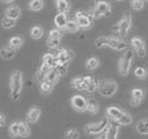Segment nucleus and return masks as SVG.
I'll use <instances>...</instances> for the list:
<instances>
[{
  "mask_svg": "<svg viewBox=\"0 0 148 139\" xmlns=\"http://www.w3.org/2000/svg\"><path fill=\"white\" fill-rule=\"evenodd\" d=\"M9 87H10V96L13 100H18L21 98V92H22L23 87V79H22V73L20 70H14L10 74L9 79Z\"/></svg>",
  "mask_w": 148,
  "mask_h": 139,
  "instance_id": "1",
  "label": "nucleus"
},
{
  "mask_svg": "<svg viewBox=\"0 0 148 139\" xmlns=\"http://www.w3.org/2000/svg\"><path fill=\"white\" fill-rule=\"evenodd\" d=\"M133 61H134L133 49H126L125 53L121 56L120 61H118V72H120L121 75H127L129 73H130Z\"/></svg>",
  "mask_w": 148,
  "mask_h": 139,
  "instance_id": "2",
  "label": "nucleus"
},
{
  "mask_svg": "<svg viewBox=\"0 0 148 139\" xmlns=\"http://www.w3.org/2000/svg\"><path fill=\"white\" fill-rule=\"evenodd\" d=\"M97 91L101 96H105V98H110L113 96L116 92H117V83L114 81L110 79H104L101 82H99L97 85Z\"/></svg>",
  "mask_w": 148,
  "mask_h": 139,
  "instance_id": "3",
  "label": "nucleus"
},
{
  "mask_svg": "<svg viewBox=\"0 0 148 139\" xmlns=\"http://www.w3.org/2000/svg\"><path fill=\"white\" fill-rule=\"evenodd\" d=\"M131 25H133V18H131V16L125 14L120 20V22L113 27V31H114L116 34H118L120 36H126L129 34V31H130Z\"/></svg>",
  "mask_w": 148,
  "mask_h": 139,
  "instance_id": "4",
  "label": "nucleus"
},
{
  "mask_svg": "<svg viewBox=\"0 0 148 139\" xmlns=\"http://www.w3.org/2000/svg\"><path fill=\"white\" fill-rule=\"evenodd\" d=\"M94 14H92V12H88V13H84V12H77L75 13V22L78 23L79 29H83V30H86V29H90L92 25H94Z\"/></svg>",
  "mask_w": 148,
  "mask_h": 139,
  "instance_id": "5",
  "label": "nucleus"
},
{
  "mask_svg": "<svg viewBox=\"0 0 148 139\" xmlns=\"http://www.w3.org/2000/svg\"><path fill=\"white\" fill-rule=\"evenodd\" d=\"M108 125H109V118L107 117V118H103L101 121H99V122H94V124L86 125L84 131H86L87 134H91V135L101 134L103 131H105V130H107Z\"/></svg>",
  "mask_w": 148,
  "mask_h": 139,
  "instance_id": "6",
  "label": "nucleus"
},
{
  "mask_svg": "<svg viewBox=\"0 0 148 139\" xmlns=\"http://www.w3.org/2000/svg\"><path fill=\"white\" fill-rule=\"evenodd\" d=\"M110 9H112V7H110V4L108 1H97L91 12L95 18H101L109 14Z\"/></svg>",
  "mask_w": 148,
  "mask_h": 139,
  "instance_id": "7",
  "label": "nucleus"
},
{
  "mask_svg": "<svg viewBox=\"0 0 148 139\" xmlns=\"http://www.w3.org/2000/svg\"><path fill=\"white\" fill-rule=\"evenodd\" d=\"M74 57V52L70 49L62 48L60 49L56 53V59H57V65H69V62L73 60Z\"/></svg>",
  "mask_w": 148,
  "mask_h": 139,
  "instance_id": "8",
  "label": "nucleus"
},
{
  "mask_svg": "<svg viewBox=\"0 0 148 139\" xmlns=\"http://www.w3.org/2000/svg\"><path fill=\"white\" fill-rule=\"evenodd\" d=\"M129 47V44L126 42H123L122 39L117 38V36H108V48H112L114 51H126Z\"/></svg>",
  "mask_w": 148,
  "mask_h": 139,
  "instance_id": "9",
  "label": "nucleus"
},
{
  "mask_svg": "<svg viewBox=\"0 0 148 139\" xmlns=\"http://www.w3.org/2000/svg\"><path fill=\"white\" fill-rule=\"evenodd\" d=\"M131 43V47H133V49L136 52V55L140 57H144L147 53L146 51V43H144L143 39H140L139 36H135V38H133L130 40Z\"/></svg>",
  "mask_w": 148,
  "mask_h": 139,
  "instance_id": "10",
  "label": "nucleus"
},
{
  "mask_svg": "<svg viewBox=\"0 0 148 139\" xmlns=\"http://www.w3.org/2000/svg\"><path fill=\"white\" fill-rule=\"evenodd\" d=\"M92 78H94V77H91V75L77 77V78H74V79L72 81V86L74 88H77V90H79V91H83V90L86 91L87 85H88V83L92 81Z\"/></svg>",
  "mask_w": 148,
  "mask_h": 139,
  "instance_id": "11",
  "label": "nucleus"
},
{
  "mask_svg": "<svg viewBox=\"0 0 148 139\" xmlns=\"http://www.w3.org/2000/svg\"><path fill=\"white\" fill-rule=\"evenodd\" d=\"M72 107L77 112L87 111V100L81 95H74L72 98Z\"/></svg>",
  "mask_w": 148,
  "mask_h": 139,
  "instance_id": "12",
  "label": "nucleus"
},
{
  "mask_svg": "<svg viewBox=\"0 0 148 139\" xmlns=\"http://www.w3.org/2000/svg\"><path fill=\"white\" fill-rule=\"evenodd\" d=\"M40 114H42V111H40V108H38V107H34V108L29 109L27 116H26L27 122H30V124H35V122H38L39 118H40Z\"/></svg>",
  "mask_w": 148,
  "mask_h": 139,
  "instance_id": "13",
  "label": "nucleus"
},
{
  "mask_svg": "<svg viewBox=\"0 0 148 139\" xmlns=\"http://www.w3.org/2000/svg\"><path fill=\"white\" fill-rule=\"evenodd\" d=\"M118 131H120L118 124H109L105 130V139H117Z\"/></svg>",
  "mask_w": 148,
  "mask_h": 139,
  "instance_id": "14",
  "label": "nucleus"
},
{
  "mask_svg": "<svg viewBox=\"0 0 148 139\" xmlns=\"http://www.w3.org/2000/svg\"><path fill=\"white\" fill-rule=\"evenodd\" d=\"M122 113L123 112L120 108H117V107H108L107 108V117L110 118L112 121H117L122 116Z\"/></svg>",
  "mask_w": 148,
  "mask_h": 139,
  "instance_id": "15",
  "label": "nucleus"
},
{
  "mask_svg": "<svg viewBox=\"0 0 148 139\" xmlns=\"http://www.w3.org/2000/svg\"><path fill=\"white\" fill-rule=\"evenodd\" d=\"M5 16L9 18H13V20H17L21 16V8L18 5H10L5 10Z\"/></svg>",
  "mask_w": 148,
  "mask_h": 139,
  "instance_id": "16",
  "label": "nucleus"
},
{
  "mask_svg": "<svg viewBox=\"0 0 148 139\" xmlns=\"http://www.w3.org/2000/svg\"><path fill=\"white\" fill-rule=\"evenodd\" d=\"M55 25H56L57 29H60V30H64L65 25H66L68 22V17H66V13H57L56 16H55Z\"/></svg>",
  "mask_w": 148,
  "mask_h": 139,
  "instance_id": "17",
  "label": "nucleus"
},
{
  "mask_svg": "<svg viewBox=\"0 0 148 139\" xmlns=\"http://www.w3.org/2000/svg\"><path fill=\"white\" fill-rule=\"evenodd\" d=\"M0 56L4 60H12L16 56V49L12 48L10 46H5L0 49Z\"/></svg>",
  "mask_w": 148,
  "mask_h": 139,
  "instance_id": "18",
  "label": "nucleus"
},
{
  "mask_svg": "<svg viewBox=\"0 0 148 139\" xmlns=\"http://www.w3.org/2000/svg\"><path fill=\"white\" fill-rule=\"evenodd\" d=\"M56 9L59 13H68L70 9V3L68 0H56Z\"/></svg>",
  "mask_w": 148,
  "mask_h": 139,
  "instance_id": "19",
  "label": "nucleus"
},
{
  "mask_svg": "<svg viewBox=\"0 0 148 139\" xmlns=\"http://www.w3.org/2000/svg\"><path fill=\"white\" fill-rule=\"evenodd\" d=\"M52 68L49 66V65H47V64H42L40 65V68L38 69V72H36V78H38L39 81H43L44 78L47 77V74L49 73V70H51Z\"/></svg>",
  "mask_w": 148,
  "mask_h": 139,
  "instance_id": "20",
  "label": "nucleus"
},
{
  "mask_svg": "<svg viewBox=\"0 0 148 139\" xmlns=\"http://www.w3.org/2000/svg\"><path fill=\"white\" fill-rule=\"evenodd\" d=\"M27 7H29V9L33 10V12H40L44 7V1L43 0H30Z\"/></svg>",
  "mask_w": 148,
  "mask_h": 139,
  "instance_id": "21",
  "label": "nucleus"
},
{
  "mask_svg": "<svg viewBox=\"0 0 148 139\" xmlns=\"http://www.w3.org/2000/svg\"><path fill=\"white\" fill-rule=\"evenodd\" d=\"M60 73L57 72V69L56 68H52L51 70H49V73L47 74V77L44 78V79H47V81H49L51 83H53V85H56L57 82H59V79H60Z\"/></svg>",
  "mask_w": 148,
  "mask_h": 139,
  "instance_id": "22",
  "label": "nucleus"
},
{
  "mask_svg": "<svg viewBox=\"0 0 148 139\" xmlns=\"http://www.w3.org/2000/svg\"><path fill=\"white\" fill-rule=\"evenodd\" d=\"M43 62L47 65H49L51 68H56L57 66V59L56 55L53 53H46L43 55Z\"/></svg>",
  "mask_w": 148,
  "mask_h": 139,
  "instance_id": "23",
  "label": "nucleus"
},
{
  "mask_svg": "<svg viewBox=\"0 0 148 139\" xmlns=\"http://www.w3.org/2000/svg\"><path fill=\"white\" fill-rule=\"evenodd\" d=\"M136 131L142 135H148V120H140L136 122Z\"/></svg>",
  "mask_w": 148,
  "mask_h": 139,
  "instance_id": "24",
  "label": "nucleus"
},
{
  "mask_svg": "<svg viewBox=\"0 0 148 139\" xmlns=\"http://www.w3.org/2000/svg\"><path fill=\"white\" fill-rule=\"evenodd\" d=\"M22 44H23V38L22 36H12V38L9 39V42H8V46H10L12 48H14V49L21 48Z\"/></svg>",
  "mask_w": 148,
  "mask_h": 139,
  "instance_id": "25",
  "label": "nucleus"
},
{
  "mask_svg": "<svg viewBox=\"0 0 148 139\" xmlns=\"http://www.w3.org/2000/svg\"><path fill=\"white\" fill-rule=\"evenodd\" d=\"M40 91H42V94H51L52 92V90H53V83H51L49 81H47V79H43V81H40Z\"/></svg>",
  "mask_w": 148,
  "mask_h": 139,
  "instance_id": "26",
  "label": "nucleus"
},
{
  "mask_svg": "<svg viewBox=\"0 0 148 139\" xmlns=\"http://www.w3.org/2000/svg\"><path fill=\"white\" fill-rule=\"evenodd\" d=\"M43 34H44V31L42 26H33L30 29V36L33 39H40L43 36Z\"/></svg>",
  "mask_w": 148,
  "mask_h": 139,
  "instance_id": "27",
  "label": "nucleus"
},
{
  "mask_svg": "<svg viewBox=\"0 0 148 139\" xmlns=\"http://www.w3.org/2000/svg\"><path fill=\"white\" fill-rule=\"evenodd\" d=\"M84 65H86V68L88 70H95L100 65V60L97 57H90V59L86 60V64Z\"/></svg>",
  "mask_w": 148,
  "mask_h": 139,
  "instance_id": "28",
  "label": "nucleus"
},
{
  "mask_svg": "<svg viewBox=\"0 0 148 139\" xmlns=\"http://www.w3.org/2000/svg\"><path fill=\"white\" fill-rule=\"evenodd\" d=\"M31 134V130L30 127H29L27 122H23V121H20V137H30Z\"/></svg>",
  "mask_w": 148,
  "mask_h": 139,
  "instance_id": "29",
  "label": "nucleus"
},
{
  "mask_svg": "<svg viewBox=\"0 0 148 139\" xmlns=\"http://www.w3.org/2000/svg\"><path fill=\"white\" fill-rule=\"evenodd\" d=\"M64 30L66 31V33L73 34V33H77V31L79 30V26H78V23L75 22V20H74V21H69V20H68V22H66V25H65Z\"/></svg>",
  "mask_w": 148,
  "mask_h": 139,
  "instance_id": "30",
  "label": "nucleus"
},
{
  "mask_svg": "<svg viewBox=\"0 0 148 139\" xmlns=\"http://www.w3.org/2000/svg\"><path fill=\"white\" fill-rule=\"evenodd\" d=\"M16 21L17 20H13V18H9L5 16V17L1 20V26L4 29H8V30H9V29H13L16 26Z\"/></svg>",
  "mask_w": 148,
  "mask_h": 139,
  "instance_id": "31",
  "label": "nucleus"
},
{
  "mask_svg": "<svg viewBox=\"0 0 148 139\" xmlns=\"http://www.w3.org/2000/svg\"><path fill=\"white\" fill-rule=\"evenodd\" d=\"M9 134L12 137H20V121L12 122L9 126Z\"/></svg>",
  "mask_w": 148,
  "mask_h": 139,
  "instance_id": "32",
  "label": "nucleus"
},
{
  "mask_svg": "<svg viewBox=\"0 0 148 139\" xmlns=\"http://www.w3.org/2000/svg\"><path fill=\"white\" fill-rule=\"evenodd\" d=\"M117 122H118V125H130L131 122H133V117H131L129 113L123 112L122 116L117 120Z\"/></svg>",
  "mask_w": 148,
  "mask_h": 139,
  "instance_id": "33",
  "label": "nucleus"
},
{
  "mask_svg": "<svg viewBox=\"0 0 148 139\" xmlns=\"http://www.w3.org/2000/svg\"><path fill=\"white\" fill-rule=\"evenodd\" d=\"M87 112L91 114H96L99 112V104L94 100L87 101Z\"/></svg>",
  "mask_w": 148,
  "mask_h": 139,
  "instance_id": "34",
  "label": "nucleus"
},
{
  "mask_svg": "<svg viewBox=\"0 0 148 139\" xmlns=\"http://www.w3.org/2000/svg\"><path fill=\"white\" fill-rule=\"evenodd\" d=\"M134 75L139 79H144L147 77V69L143 66H136L135 70H134Z\"/></svg>",
  "mask_w": 148,
  "mask_h": 139,
  "instance_id": "35",
  "label": "nucleus"
},
{
  "mask_svg": "<svg viewBox=\"0 0 148 139\" xmlns=\"http://www.w3.org/2000/svg\"><path fill=\"white\" fill-rule=\"evenodd\" d=\"M95 46L97 48H105L108 47V36H99L95 39Z\"/></svg>",
  "mask_w": 148,
  "mask_h": 139,
  "instance_id": "36",
  "label": "nucleus"
},
{
  "mask_svg": "<svg viewBox=\"0 0 148 139\" xmlns=\"http://www.w3.org/2000/svg\"><path fill=\"white\" fill-rule=\"evenodd\" d=\"M130 7L134 10H142L144 8V0H131Z\"/></svg>",
  "mask_w": 148,
  "mask_h": 139,
  "instance_id": "37",
  "label": "nucleus"
},
{
  "mask_svg": "<svg viewBox=\"0 0 148 139\" xmlns=\"http://www.w3.org/2000/svg\"><path fill=\"white\" fill-rule=\"evenodd\" d=\"M131 98L143 100L144 99V91L142 90V88H133V90H131Z\"/></svg>",
  "mask_w": 148,
  "mask_h": 139,
  "instance_id": "38",
  "label": "nucleus"
},
{
  "mask_svg": "<svg viewBox=\"0 0 148 139\" xmlns=\"http://www.w3.org/2000/svg\"><path fill=\"white\" fill-rule=\"evenodd\" d=\"M97 85H99V82H97L95 78H92V81L87 85V87H86V91L87 92H90V94H92V92H95V91L97 90Z\"/></svg>",
  "mask_w": 148,
  "mask_h": 139,
  "instance_id": "39",
  "label": "nucleus"
},
{
  "mask_svg": "<svg viewBox=\"0 0 148 139\" xmlns=\"http://www.w3.org/2000/svg\"><path fill=\"white\" fill-rule=\"evenodd\" d=\"M65 139H79V131L75 129H70L65 133Z\"/></svg>",
  "mask_w": 148,
  "mask_h": 139,
  "instance_id": "40",
  "label": "nucleus"
},
{
  "mask_svg": "<svg viewBox=\"0 0 148 139\" xmlns=\"http://www.w3.org/2000/svg\"><path fill=\"white\" fill-rule=\"evenodd\" d=\"M60 42H61V39H52V38H48L47 39V47L51 49H55L57 48V47L60 46Z\"/></svg>",
  "mask_w": 148,
  "mask_h": 139,
  "instance_id": "41",
  "label": "nucleus"
},
{
  "mask_svg": "<svg viewBox=\"0 0 148 139\" xmlns=\"http://www.w3.org/2000/svg\"><path fill=\"white\" fill-rule=\"evenodd\" d=\"M48 38H52V39H61L62 38V33L60 29H53V30L49 31V35Z\"/></svg>",
  "mask_w": 148,
  "mask_h": 139,
  "instance_id": "42",
  "label": "nucleus"
},
{
  "mask_svg": "<svg viewBox=\"0 0 148 139\" xmlns=\"http://www.w3.org/2000/svg\"><path fill=\"white\" fill-rule=\"evenodd\" d=\"M56 69H57V72L60 73V75H65L68 72V65H57Z\"/></svg>",
  "mask_w": 148,
  "mask_h": 139,
  "instance_id": "43",
  "label": "nucleus"
},
{
  "mask_svg": "<svg viewBox=\"0 0 148 139\" xmlns=\"http://www.w3.org/2000/svg\"><path fill=\"white\" fill-rule=\"evenodd\" d=\"M143 100H140V99H135V98H131V100H130V104L133 107H138V105H140V103Z\"/></svg>",
  "mask_w": 148,
  "mask_h": 139,
  "instance_id": "44",
  "label": "nucleus"
},
{
  "mask_svg": "<svg viewBox=\"0 0 148 139\" xmlns=\"http://www.w3.org/2000/svg\"><path fill=\"white\" fill-rule=\"evenodd\" d=\"M4 124H5V117H4V114L0 113V129L4 126Z\"/></svg>",
  "mask_w": 148,
  "mask_h": 139,
  "instance_id": "45",
  "label": "nucleus"
},
{
  "mask_svg": "<svg viewBox=\"0 0 148 139\" xmlns=\"http://www.w3.org/2000/svg\"><path fill=\"white\" fill-rule=\"evenodd\" d=\"M3 3H5V4H8V3H13L14 0H1Z\"/></svg>",
  "mask_w": 148,
  "mask_h": 139,
  "instance_id": "46",
  "label": "nucleus"
},
{
  "mask_svg": "<svg viewBox=\"0 0 148 139\" xmlns=\"http://www.w3.org/2000/svg\"><path fill=\"white\" fill-rule=\"evenodd\" d=\"M96 139H105V135H101V137H99V138H96Z\"/></svg>",
  "mask_w": 148,
  "mask_h": 139,
  "instance_id": "47",
  "label": "nucleus"
},
{
  "mask_svg": "<svg viewBox=\"0 0 148 139\" xmlns=\"http://www.w3.org/2000/svg\"><path fill=\"white\" fill-rule=\"evenodd\" d=\"M116 1H122V0H116Z\"/></svg>",
  "mask_w": 148,
  "mask_h": 139,
  "instance_id": "48",
  "label": "nucleus"
},
{
  "mask_svg": "<svg viewBox=\"0 0 148 139\" xmlns=\"http://www.w3.org/2000/svg\"><path fill=\"white\" fill-rule=\"evenodd\" d=\"M147 1H148V0H147Z\"/></svg>",
  "mask_w": 148,
  "mask_h": 139,
  "instance_id": "49",
  "label": "nucleus"
}]
</instances>
